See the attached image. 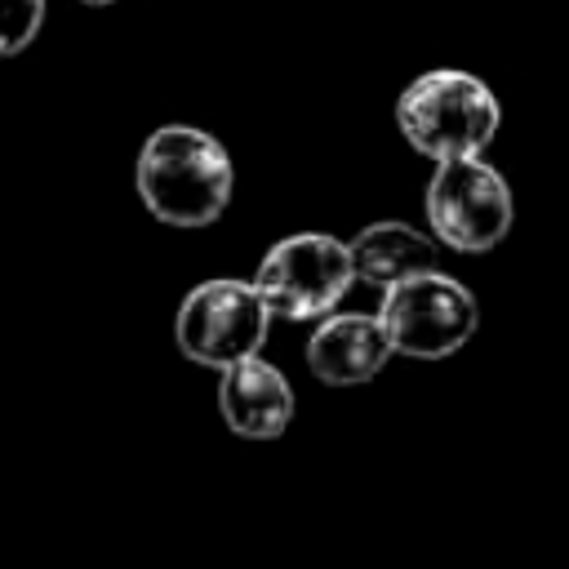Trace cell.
<instances>
[{
	"label": "cell",
	"mask_w": 569,
	"mask_h": 569,
	"mask_svg": "<svg viewBox=\"0 0 569 569\" xmlns=\"http://www.w3.org/2000/svg\"><path fill=\"white\" fill-rule=\"evenodd\" d=\"M133 187L147 213L164 227H209L227 213L236 169L227 147L196 124H160L147 133Z\"/></svg>",
	"instance_id": "1"
},
{
	"label": "cell",
	"mask_w": 569,
	"mask_h": 569,
	"mask_svg": "<svg viewBox=\"0 0 569 569\" xmlns=\"http://www.w3.org/2000/svg\"><path fill=\"white\" fill-rule=\"evenodd\" d=\"M396 124L405 142L427 160H458V156H485V147L502 124V107L480 76L458 67H436L400 89Z\"/></svg>",
	"instance_id": "2"
},
{
	"label": "cell",
	"mask_w": 569,
	"mask_h": 569,
	"mask_svg": "<svg viewBox=\"0 0 569 569\" xmlns=\"http://www.w3.org/2000/svg\"><path fill=\"white\" fill-rule=\"evenodd\" d=\"M271 307L258 293L253 280H236V276H218V280H200L173 316V342L191 365L204 369H231L236 360L262 356L267 329H271Z\"/></svg>",
	"instance_id": "3"
},
{
	"label": "cell",
	"mask_w": 569,
	"mask_h": 569,
	"mask_svg": "<svg viewBox=\"0 0 569 569\" xmlns=\"http://www.w3.org/2000/svg\"><path fill=\"white\" fill-rule=\"evenodd\" d=\"M422 209H427L431 236L458 253H489L493 244L507 240L516 218L507 178L480 156L436 160Z\"/></svg>",
	"instance_id": "4"
},
{
	"label": "cell",
	"mask_w": 569,
	"mask_h": 569,
	"mask_svg": "<svg viewBox=\"0 0 569 569\" xmlns=\"http://www.w3.org/2000/svg\"><path fill=\"white\" fill-rule=\"evenodd\" d=\"M351 280V244L329 231H298L276 240L253 276L276 320H325L347 298Z\"/></svg>",
	"instance_id": "5"
},
{
	"label": "cell",
	"mask_w": 569,
	"mask_h": 569,
	"mask_svg": "<svg viewBox=\"0 0 569 569\" xmlns=\"http://www.w3.org/2000/svg\"><path fill=\"white\" fill-rule=\"evenodd\" d=\"M378 320L400 356L445 360L471 342V333L480 325V307L462 280H453L445 271H422V276H409V280L382 289Z\"/></svg>",
	"instance_id": "6"
},
{
	"label": "cell",
	"mask_w": 569,
	"mask_h": 569,
	"mask_svg": "<svg viewBox=\"0 0 569 569\" xmlns=\"http://www.w3.org/2000/svg\"><path fill=\"white\" fill-rule=\"evenodd\" d=\"M396 356L378 311H329L307 338V369L329 387H360Z\"/></svg>",
	"instance_id": "7"
},
{
	"label": "cell",
	"mask_w": 569,
	"mask_h": 569,
	"mask_svg": "<svg viewBox=\"0 0 569 569\" xmlns=\"http://www.w3.org/2000/svg\"><path fill=\"white\" fill-rule=\"evenodd\" d=\"M218 409H222V422L236 436L276 440L293 422V387L271 360L249 356V360H236L231 369H222Z\"/></svg>",
	"instance_id": "8"
},
{
	"label": "cell",
	"mask_w": 569,
	"mask_h": 569,
	"mask_svg": "<svg viewBox=\"0 0 569 569\" xmlns=\"http://www.w3.org/2000/svg\"><path fill=\"white\" fill-rule=\"evenodd\" d=\"M347 244H351L356 280H369L378 289H391V284L422 276V271H436V240L409 222H396V218L360 227L356 240H347Z\"/></svg>",
	"instance_id": "9"
},
{
	"label": "cell",
	"mask_w": 569,
	"mask_h": 569,
	"mask_svg": "<svg viewBox=\"0 0 569 569\" xmlns=\"http://www.w3.org/2000/svg\"><path fill=\"white\" fill-rule=\"evenodd\" d=\"M49 0H0V58H18L44 27Z\"/></svg>",
	"instance_id": "10"
},
{
	"label": "cell",
	"mask_w": 569,
	"mask_h": 569,
	"mask_svg": "<svg viewBox=\"0 0 569 569\" xmlns=\"http://www.w3.org/2000/svg\"><path fill=\"white\" fill-rule=\"evenodd\" d=\"M80 4H116V0H80Z\"/></svg>",
	"instance_id": "11"
}]
</instances>
